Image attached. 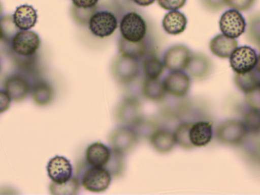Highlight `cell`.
Returning a JSON list of instances; mask_svg holds the SVG:
<instances>
[{"mask_svg": "<svg viewBox=\"0 0 260 195\" xmlns=\"http://www.w3.org/2000/svg\"><path fill=\"white\" fill-rule=\"evenodd\" d=\"M87 163L91 166L106 169L111 176H118L123 172V155L114 151L100 142L94 143L88 147L85 154Z\"/></svg>", "mask_w": 260, "mask_h": 195, "instance_id": "6da1fadb", "label": "cell"}, {"mask_svg": "<svg viewBox=\"0 0 260 195\" xmlns=\"http://www.w3.org/2000/svg\"><path fill=\"white\" fill-rule=\"evenodd\" d=\"M88 165V169L82 173L79 179L82 186L87 191L91 192H103L111 185L112 176L111 173L102 167Z\"/></svg>", "mask_w": 260, "mask_h": 195, "instance_id": "7a4b0ae2", "label": "cell"}, {"mask_svg": "<svg viewBox=\"0 0 260 195\" xmlns=\"http://www.w3.org/2000/svg\"><path fill=\"white\" fill-rule=\"evenodd\" d=\"M247 127L243 121L228 120L218 127L216 136L218 141L224 145L240 146L248 135Z\"/></svg>", "mask_w": 260, "mask_h": 195, "instance_id": "3957f363", "label": "cell"}, {"mask_svg": "<svg viewBox=\"0 0 260 195\" xmlns=\"http://www.w3.org/2000/svg\"><path fill=\"white\" fill-rule=\"evenodd\" d=\"M120 29L122 38L131 42H139L146 35V23L139 14L129 12L122 18Z\"/></svg>", "mask_w": 260, "mask_h": 195, "instance_id": "277c9868", "label": "cell"}, {"mask_svg": "<svg viewBox=\"0 0 260 195\" xmlns=\"http://www.w3.org/2000/svg\"><path fill=\"white\" fill-rule=\"evenodd\" d=\"M88 24L91 33L94 36L102 38L112 35L118 25L114 14L108 11H102L93 14Z\"/></svg>", "mask_w": 260, "mask_h": 195, "instance_id": "5b68a950", "label": "cell"}, {"mask_svg": "<svg viewBox=\"0 0 260 195\" xmlns=\"http://www.w3.org/2000/svg\"><path fill=\"white\" fill-rule=\"evenodd\" d=\"M257 60L256 50L248 46L238 47L230 58V64L235 73H246L254 70Z\"/></svg>", "mask_w": 260, "mask_h": 195, "instance_id": "8992f818", "label": "cell"}, {"mask_svg": "<svg viewBox=\"0 0 260 195\" xmlns=\"http://www.w3.org/2000/svg\"><path fill=\"white\" fill-rule=\"evenodd\" d=\"M137 140L138 134L135 129L129 127H120L110 135L109 143L112 150L124 155L135 147Z\"/></svg>", "mask_w": 260, "mask_h": 195, "instance_id": "52a82bcc", "label": "cell"}, {"mask_svg": "<svg viewBox=\"0 0 260 195\" xmlns=\"http://www.w3.org/2000/svg\"><path fill=\"white\" fill-rule=\"evenodd\" d=\"M41 44L38 34L30 31L19 32L12 41V50L21 57L27 58L36 53Z\"/></svg>", "mask_w": 260, "mask_h": 195, "instance_id": "ba28073f", "label": "cell"}, {"mask_svg": "<svg viewBox=\"0 0 260 195\" xmlns=\"http://www.w3.org/2000/svg\"><path fill=\"white\" fill-rule=\"evenodd\" d=\"M219 27L223 35L238 38L245 32V19L238 11L235 9L229 10L221 15Z\"/></svg>", "mask_w": 260, "mask_h": 195, "instance_id": "9c48e42d", "label": "cell"}, {"mask_svg": "<svg viewBox=\"0 0 260 195\" xmlns=\"http://www.w3.org/2000/svg\"><path fill=\"white\" fill-rule=\"evenodd\" d=\"M190 50L183 44H177L170 47L164 56V64L171 71H182L186 70L190 59Z\"/></svg>", "mask_w": 260, "mask_h": 195, "instance_id": "30bf717a", "label": "cell"}, {"mask_svg": "<svg viewBox=\"0 0 260 195\" xmlns=\"http://www.w3.org/2000/svg\"><path fill=\"white\" fill-rule=\"evenodd\" d=\"M114 77L122 83H127L137 77L139 67L136 59L121 55L114 61L112 67Z\"/></svg>", "mask_w": 260, "mask_h": 195, "instance_id": "8fae6325", "label": "cell"}, {"mask_svg": "<svg viewBox=\"0 0 260 195\" xmlns=\"http://www.w3.org/2000/svg\"><path fill=\"white\" fill-rule=\"evenodd\" d=\"M167 93L177 98H183L190 89L191 79L183 71H172L164 80Z\"/></svg>", "mask_w": 260, "mask_h": 195, "instance_id": "7c38bea8", "label": "cell"}, {"mask_svg": "<svg viewBox=\"0 0 260 195\" xmlns=\"http://www.w3.org/2000/svg\"><path fill=\"white\" fill-rule=\"evenodd\" d=\"M47 173L52 182L62 184L70 180L73 175V166L63 156H55L47 165Z\"/></svg>", "mask_w": 260, "mask_h": 195, "instance_id": "4fadbf2b", "label": "cell"}, {"mask_svg": "<svg viewBox=\"0 0 260 195\" xmlns=\"http://www.w3.org/2000/svg\"><path fill=\"white\" fill-rule=\"evenodd\" d=\"M118 119L124 124H136L141 121V104L137 98H125L117 110Z\"/></svg>", "mask_w": 260, "mask_h": 195, "instance_id": "5bb4252c", "label": "cell"}, {"mask_svg": "<svg viewBox=\"0 0 260 195\" xmlns=\"http://www.w3.org/2000/svg\"><path fill=\"white\" fill-rule=\"evenodd\" d=\"M186 70L196 79H206L212 74L213 64L212 61L204 54L191 55Z\"/></svg>", "mask_w": 260, "mask_h": 195, "instance_id": "9a60e30c", "label": "cell"}, {"mask_svg": "<svg viewBox=\"0 0 260 195\" xmlns=\"http://www.w3.org/2000/svg\"><path fill=\"white\" fill-rule=\"evenodd\" d=\"M212 123L200 121L192 124L189 130V140L194 147H206L212 141Z\"/></svg>", "mask_w": 260, "mask_h": 195, "instance_id": "2e32d148", "label": "cell"}, {"mask_svg": "<svg viewBox=\"0 0 260 195\" xmlns=\"http://www.w3.org/2000/svg\"><path fill=\"white\" fill-rule=\"evenodd\" d=\"M238 47V42L235 38L224 35H218L210 41V50L218 58H230L232 53Z\"/></svg>", "mask_w": 260, "mask_h": 195, "instance_id": "e0dca14e", "label": "cell"}, {"mask_svg": "<svg viewBox=\"0 0 260 195\" xmlns=\"http://www.w3.org/2000/svg\"><path fill=\"white\" fill-rule=\"evenodd\" d=\"M149 140L153 148L160 153H170L176 144L174 133L164 128L154 130Z\"/></svg>", "mask_w": 260, "mask_h": 195, "instance_id": "ac0fdd59", "label": "cell"}, {"mask_svg": "<svg viewBox=\"0 0 260 195\" xmlns=\"http://www.w3.org/2000/svg\"><path fill=\"white\" fill-rule=\"evenodd\" d=\"M5 92L11 99L21 101L28 94L29 87L24 78L20 76H12L4 83Z\"/></svg>", "mask_w": 260, "mask_h": 195, "instance_id": "d6986e66", "label": "cell"}, {"mask_svg": "<svg viewBox=\"0 0 260 195\" xmlns=\"http://www.w3.org/2000/svg\"><path fill=\"white\" fill-rule=\"evenodd\" d=\"M187 19L184 14L178 11L168 12L162 21V26L167 33L171 35H178L186 29Z\"/></svg>", "mask_w": 260, "mask_h": 195, "instance_id": "ffe728a7", "label": "cell"}, {"mask_svg": "<svg viewBox=\"0 0 260 195\" xmlns=\"http://www.w3.org/2000/svg\"><path fill=\"white\" fill-rule=\"evenodd\" d=\"M14 21L21 30H30L38 21L37 11L29 5H22L17 8L13 15Z\"/></svg>", "mask_w": 260, "mask_h": 195, "instance_id": "44dd1931", "label": "cell"}, {"mask_svg": "<svg viewBox=\"0 0 260 195\" xmlns=\"http://www.w3.org/2000/svg\"><path fill=\"white\" fill-rule=\"evenodd\" d=\"M256 70L246 73H236L235 76V83L244 94L248 95L259 90L260 77Z\"/></svg>", "mask_w": 260, "mask_h": 195, "instance_id": "7402d4cb", "label": "cell"}, {"mask_svg": "<svg viewBox=\"0 0 260 195\" xmlns=\"http://www.w3.org/2000/svg\"><path fill=\"white\" fill-rule=\"evenodd\" d=\"M142 93L144 97L154 101H161L166 96L164 81L160 79H146L142 84Z\"/></svg>", "mask_w": 260, "mask_h": 195, "instance_id": "603a6c76", "label": "cell"}, {"mask_svg": "<svg viewBox=\"0 0 260 195\" xmlns=\"http://www.w3.org/2000/svg\"><path fill=\"white\" fill-rule=\"evenodd\" d=\"M146 50L145 43L142 41L139 42H131L121 38L119 43L120 53L133 59L137 60L145 56Z\"/></svg>", "mask_w": 260, "mask_h": 195, "instance_id": "cb8c5ba5", "label": "cell"}, {"mask_svg": "<svg viewBox=\"0 0 260 195\" xmlns=\"http://www.w3.org/2000/svg\"><path fill=\"white\" fill-rule=\"evenodd\" d=\"M142 72L148 79H158L165 70V64L158 58L150 56L145 58L142 64Z\"/></svg>", "mask_w": 260, "mask_h": 195, "instance_id": "d4e9b609", "label": "cell"}, {"mask_svg": "<svg viewBox=\"0 0 260 195\" xmlns=\"http://www.w3.org/2000/svg\"><path fill=\"white\" fill-rule=\"evenodd\" d=\"M80 182L77 178L72 177L65 183L52 182L50 185V192L54 195H74L79 193Z\"/></svg>", "mask_w": 260, "mask_h": 195, "instance_id": "484cf974", "label": "cell"}, {"mask_svg": "<svg viewBox=\"0 0 260 195\" xmlns=\"http://www.w3.org/2000/svg\"><path fill=\"white\" fill-rule=\"evenodd\" d=\"M243 120L248 133L257 136L260 134V109L250 106L244 114Z\"/></svg>", "mask_w": 260, "mask_h": 195, "instance_id": "4316f807", "label": "cell"}, {"mask_svg": "<svg viewBox=\"0 0 260 195\" xmlns=\"http://www.w3.org/2000/svg\"><path fill=\"white\" fill-rule=\"evenodd\" d=\"M53 92L51 87L45 82H40L34 87L33 98L40 105H46L53 99Z\"/></svg>", "mask_w": 260, "mask_h": 195, "instance_id": "83f0119b", "label": "cell"}, {"mask_svg": "<svg viewBox=\"0 0 260 195\" xmlns=\"http://www.w3.org/2000/svg\"><path fill=\"white\" fill-rule=\"evenodd\" d=\"M192 123L183 122L176 128L174 135L176 144L183 149L193 148V145L189 140V130Z\"/></svg>", "mask_w": 260, "mask_h": 195, "instance_id": "f1b7e54d", "label": "cell"}, {"mask_svg": "<svg viewBox=\"0 0 260 195\" xmlns=\"http://www.w3.org/2000/svg\"><path fill=\"white\" fill-rule=\"evenodd\" d=\"M2 29V38L6 42H12L15 35L21 29L16 25L14 21L13 15H7L0 19Z\"/></svg>", "mask_w": 260, "mask_h": 195, "instance_id": "f546056e", "label": "cell"}, {"mask_svg": "<svg viewBox=\"0 0 260 195\" xmlns=\"http://www.w3.org/2000/svg\"><path fill=\"white\" fill-rule=\"evenodd\" d=\"M228 6L238 12L250 9L254 3V0H225Z\"/></svg>", "mask_w": 260, "mask_h": 195, "instance_id": "4dcf8cb0", "label": "cell"}, {"mask_svg": "<svg viewBox=\"0 0 260 195\" xmlns=\"http://www.w3.org/2000/svg\"><path fill=\"white\" fill-rule=\"evenodd\" d=\"M162 9L168 11H177L186 4V0H157Z\"/></svg>", "mask_w": 260, "mask_h": 195, "instance_id": "1f68e13d", "label": "cell"}, {"mask_svg": "<svg viewBox=\"0 0 260 195\" xmlns=\"http://www.w3.org/2000/svg\"><path fill=\"white\" fill-rule=\"evenodd\" d=\"M248 103L250 107L260 109V92L259 90H256L250 94L247 95Z\"/></svg>", "mask_w": 260, "mask_h": 195, "instance_id": "d6a6232c", "label": "cell"}, {"mask_svg": "<svg viewBox=\"0 0 260 195\" xmlns=\"http://www.w3.org/2000/svg\"><path fill=\"white\" fill-rule=\"evenodd\" d=\"M74 6L81 9H90L94 7L99 0H72Z\"/></svg>", "mask_w": 260, "mask_h": 195, "instance_id": "836d02e7", "label": "cell"}, {"mask_svg": "<svg viewBox=\"0 0 260 195\" xmlns=\"http://www.w3.org/2000/svg\"><path fill=\"white\" fill-rule=\"evenodd\" d=\"M11 104V98L6 92L0 91V114L6 112Z\"/></svg>", "mask_w": 260, "mask_h": 195, "instance_id": "e575fe53", "label": "cell"}, {"mask_svg": "<svg viewBox=\"0 0 260 195\" xmlns=\"http://www.w3.org/2000/svg\"><path fill=\"white\" fill-rule=\"evenodd\" d=\"M155 0H133L135 3L140 6H148L153 4Z\"/></svg>", "mask_w": 260, "mask_h": 195, "instance_id": "d590c367", "label": "cell"}, {"mask_svg": "<svg viewBox=\"0 0 260 195\" xmlns=\"http://www.w3.org/2000/svg\"><path fill=\"white\" fill-rule=\"evenodd\" d=\"M255 70L260 75V53L259 56L257 57V60H256V66H255Z\"/></svg>", "mask_w": 260, "mask_h": 195, "instance_id": "8d00e7d4", "label": "cell"}, {"mask_svg": "<svg viewBox=\"0 0 260 195\" xmlns=\"http://www.w3.org/2000/svg\"><path fill=\"white\" fill-rule=\"evenodd\" d=\"M3 5H2L1 2H0V19L2 18V16H3Z\"/></svg>", "mask_w": 260, "mask_h": 195, "instance_id": "74e56055", "label": "cell"}, {"mask_svg": "<svg viewBox=\"0 0 260 195\" xmlns=\"http://www.w3.org/2000/svg\"><path fill=\"white\" fill-rule=\"evenodd\" d=\"M2 38V29H1V26H0V39Z\"/></svg>", "mask_w": 260, "mask_h": 195, "instance_id": "f35d334b", "label": "cell"}, {"mask_svg": "<svg viewBox=\"0 0 260 195\" xmlns=\"http://www.w3.org/2000/svg\"><path fill=\"white\" fill-rule=\"evenodd\" d=\"M259 92H260V83H259Z\"/></svg>", "mask_w": 260, "mask_h": 195, "instance_id": "ab89813d", "label": "cell"}, {"mask_svg": "<svg viewBox=\"0 0 260 195\" xmlns=\"http://www.w3.org/2000/svg\"><path fill=\"white\" fill-rule=\"evenodd\" d=\"M0 68H1V64H0Z\"/></svg>", "mask_w": 260, "mask_h": 195, "instance_id": "60d3db41", "label": "cell"}]
</instances>
